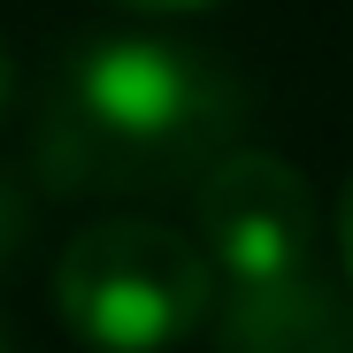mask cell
<instances>
[{
	"label": "cell",
	"instance_id": "cell-7",
	"mask_svg": "<svg viewBox=\"0 0 353 353\" xmlns=\"http://www.w3.org/2000/svg\"><path fill=\"white\" fill-rule=\"evenodd\" d=\"M115 8H131V16H192L208 0H115Z\"/></svg>",
	"mask_w": 353,
	"mask_h": 353
},
{
	"label": "cell",
	"instance_id": "cell-1",
	"mask_svg": "<svg viewBox=\"0 0 353 353\" xmlns=\"http://www.w3.org/2000/svg\"><path fill=\"white\" fill-rule=\"evenodd\" d=\"M246 85L208 46L161 31H100L54 70L39 169L54 192H169L200 185L246 139Z\"/></svg>",
	"mask_w": 353,
	"mask_h": 353
},
{
	"label": "cell",
	"instance_id": "cell-2",
	"mask_svg": "<svg viewBox=\"0 0 353 353\" xmlns=\"http://www.w3.org/2000/svg\"><path fill=\"white\" fill-rule=\"evenodd\" d=\"M54 315L92 353H169L215 323V269L192 230L100 215L54 261Z\"/></svg>",
	"mask_w": 353,
	"mask_h": 353
},
{
	"label": "cell",
	"instance_id": "cell-5",
	"mask_svg": "<svg viewBox=\"0 0 353 353\" xmlns=\"http://www.w3.org/2000/svg\"><path fill=\"white\" fill-rule=\"evenodd\" d=\"M31 239V192L16 185V176H0V269H8Z\"/></svg>",
	"mask_w": 353,
	"mask_h": 353
},
{
	"label": "cell",
	"instance_id": "cell-4",
	"mask_svg": "<svg viewBox=\"0 0 353 353\" xmlns=\"http://www.w3.org/2000/svg\"><path fill=\"white\" fill-rule=\"evenodd\" d=\"M215 353H353V315L323 276L261 300H215Z\"/></svg>",
	"mask_w": 353,
	"mask_h": 353
},
{
	"label": "cell",
	"instance_id": "cell-9",
	"mask_svg": "<svg viewBox=\"0 0 353 353\" xmlns=\"http://www.w3.org/2000/svg\"><path fill=\"white\" fill-rule=\"evenodd\" d=\"M0 353H16V345H8V330H0Z\"/></svg>",
	"mask_w": 353,
	"mask_h": 353
},
{
	"label": "cell",
	"instance_id": "cell-3",
	"mask_svg": "<svg viewBox=\"0 0 353 353\" xmlns=\"http://www.w3.org/2000/svg\"><path fill=\"white\" fill-rule=\"evenodd\" d=\"M192 246L215 269V300H261L323 276V208L292 161L239 146L192 185Z\"/></svg>",
	"mask_w": 353,
	"mask_h": 353
},
{
	"label": "cell",
	"instance_id": "cell-8",
	"mask_svg": "<svg viewBox=\"0 0 353 353\" xmlns=\"http://www.w3.org/2000/svg\"><path fill=\"white\" fill-rule=\"evenodd\" d=\"M8 85H16V70H8V46H0V108H8Z\"/></svg>",
	"mask_w": 353,
	"mask_h": 353
},
{
	"label": "cell",
	"instance_id": "cell-6",
	"mask_svg": "<svg viewBox=\"0 0 353 353\" xmlns=\"http://www.w3.org/2000/svg\"><path fill=\"white\" fill-rule=\"evenodd\" d=\"M330 223H338V261H345V284H353V176H345V192H338Z\"/></svg>",
	"mask_w": 353,
	"mask_h": 353
}]
</instances>
